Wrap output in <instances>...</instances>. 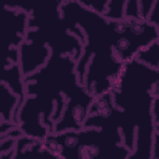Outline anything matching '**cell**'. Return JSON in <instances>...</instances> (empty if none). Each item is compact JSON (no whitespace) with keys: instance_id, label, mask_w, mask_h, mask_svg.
Segmentation results:
<instances>
[{"instance_id":"cell-8","label":"cell","mask_w":159,"mask_h":159,"mask_svg":"<svg viewBox=\"0 0 159 159\" xmlns=\"http://www.w3.org/2000/svg\"><path fill=\"white\" fill-rule=\"evenodd\" d=\"M24 75L21 72L20 65H7L4 66L2 70V77L1 82L5 83L11 92H14L21 102L26 98V92H25V81H24Z\"/></svg>"},{"instance_id":"cell-4","label":"cell","mask_w":159,"mask_h":159,"mask_svg":"<svg viewBox=\"0 0 159 159\" xmlns=\"http://www.w3.org/2000/svg\"><path fill=\"white\" fill-rule=\"evenodd\" d=\"M29 12L14 6L4 7V39L6 40V50L19 48L26 39L29 31Z\"/></svg>"},{"instance_id":"cell-9","label":"cell","mask_w":159,"mask_h":159,"mask_svg":"<svg viewBox=\"0 0 159 159\" xmlns=\"http://www.w3.org/2000/svg\"><path fill=\"white\" fill-rule=\"evenodd\" d=\"M135 60L145 63L147 66H149V67H152V68H154L157 71L158 81H157V84L154 86L153 94H154V97L158 96L159 94V43L154 42L153 45H150L149 47L143 50L138 55V57Z\"/></svg>"},{"instance_id":"cell-5","label":"cell","mask_w":159,"mask_h":159,"mask_svg":"<svg viewBox=\"0 0 159 159\" xmlns=\"http://www.w3.org/2000/svg\"><path fill=\"white\" fill-rule=\"evenodd\" d=\"M0 159H62L60 155L50 150L42 140L29 137H20L15 149L0 153Z\"/></svg>"},{"instance_id":"cell-2","label":"cell","mask_w":159,"mask_h":159,"mask_svg":"<svg viewBox=\"0 0 159 159\" xmlns=\"http://www.w3.org/2000/svg\"><path fill=\"white\" fill-rule=\"evenodd\" d=\"M61 5L62 1H51L36 6H14L29 12L26 41L40 46H47L51 53L67 55L78 61L83 50V43L65 24L61 15Z\"/></svg>"},{"instance_id":"cell-7","label":"cell","mask_w":159,"mask_h":159,"mask_svg":"<svg viewBox=\"0 0 159 159\" xmlns=\"http://www.w3.org/2000/svg\"><path fill=\"white\" fill-rule=\"evenodd\" d=\"M20 98L10 91V88L1 82L0 86V112H1V120L10 122L16 124V116L17 111L21 106ZM17 125V124H16Z\"/></svg>"},{"instance_id":"cell-3","label":"cell","mask_w":159,"mask_h":159,"mask_svg":"<svg viewBox=\"0 0 159 159\" xmlns=\"http://www.w3.org/2000/svg\"><path fill=\"white\" fill-rule=\"evenodd\" d=\"M117 37L114 53L123 63L130 62L138 55L158 41L159 27L143 19H123L114 21Z\"/></svg>"},{"instance_id":"cell-1","label":"cell","mask_w":159,"mask_h":159,"mask_svg":"<svg viewBox=\"0 0 159 159\" xmlns=\"http://www.w3.org/2000/svg\"><path fill=\"white\" fill-rule=\"evenodd\" d=\"M157 81L154 68L133 60L124 63L111 91L123 143L132 152L128 159H153L155 134L153 89Z\"/></svg>"},{"instance_id":"cell-10","label":"cell","mask_w":159,"mask_h":159,"mask_svg":"<svg viewBox=\"0 0 159 159\" xmlns=\"http://www.w3.org/2000/svg\"><path fill=\"white\" fill-rule=\"evenodd\" d=\"M125 2L124 0H108L103 16L111 21H119L125 19Z\"/></svg>"},{"instance_id":"cell-6","label":"cell","mask_w":159,"mask_h":159,"mask_svg":"<svg viewBox=\"0 0 159 159\" xmlns=\"http://www.w3.org/2000/svg\"><path fill=\"white\" fill-rule=\"evenodd\" d=\"M19 52L20 68L24 78L43 67L51 56V50L47 46H40L26 40L19 47Z\"/></svg>"},{"instance_id":"cell-12","label":"cell","mask_w":159,"mask_h":159,"mask_svg":"<svg viewBox=\"0 0 159 159\" xmlns=\"http://www.w3.org/2000/svg\"><path fill=\"white\" fill-rule=\"evenodd\" d=\"M157 42H158V43H159V39H158V41H157Z\"/></svg>"},{"instance_id":"cell-11","label":"cell","mask_w":159,"mask_h":159,"mask_svg":"<svg viewBox=\"0 0 159 159\" xmlns=\"http://www.w3.org/2000/svg\"><path fill=\"white\" fill-rule=\"evenodd\" d=\"M148 21L150 24L155 25L157 27H159V0L158 1H154L153 7H152V11H150L149 17H148Z\"/></svg>"}]
</instances>
